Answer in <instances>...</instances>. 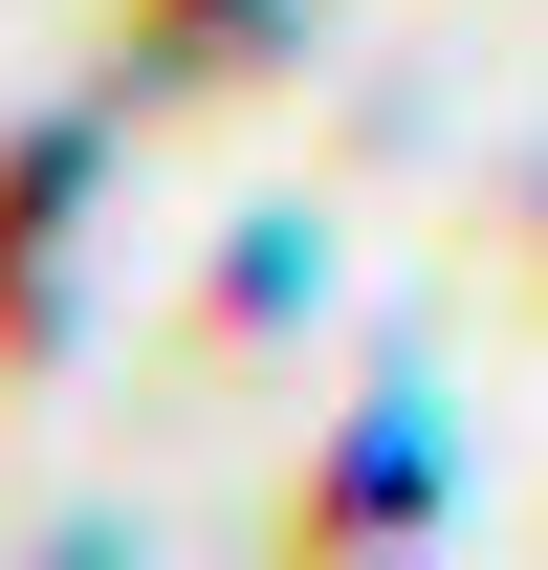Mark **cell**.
Masks as SVG:
<instances>
[{
	"label": "cell",
	"mask_w": 548,
	"mask_h": 570,
	"mask_svg": "<svg viewBox=\"0 0 548 570\" xmlns=\"http://www.w3.org/2000/svg\"><path fill=\"white\" fill-rule=\"evenodd\" d=\"M88 132H0V373H45V330H67V264H88Z\"/></svg>",
	"instance_id": "1"
}]
</instances>
